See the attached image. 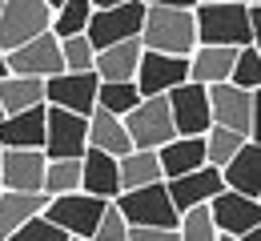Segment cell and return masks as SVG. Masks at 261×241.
I'll return each mask as SVG.
<instances>
[{"instance_id":"29","label":"cell","mask_w":261,"mask_h":241,"mask_svg":"<svg viewBox=\"0 0 261 241\" xmlns=\"http://www.w3.org/2000/svg\"><path fill=\"white\" fill-rule=\"evenodd\" d=\"M93 0H65L57 12H53V33L61 36H81V33H89V20H93Z\"/></svg>"},{"instance_id":"4","label":"cell","mask_w":261,"mask_h":241,"mask_svg":"<svg viewBox=\"0 0 261 241\" xmlns=\"http://www.w3.org/2000/svg\"><path fill=\"white\" fill-rule=\"evenodd\" d=\"M105 209H109V197H97V193L76 189V193L48 197L44 217H48V221H57L68 237H93V233H97V225H100V217H105Z\"/></svg>"},{"instance_id":"50","label":"cell","mask_w":261,"mask_h":241,"mask_svg":"<svg viewBox=\"0 0 261 241\" xmlns=\"http://www.w3.org/2000/svg\"><path fill=\"white\" fill-rule=\"evenodd\" d=\"M0 153H4V145H0Z\"/></svg>"},{"instance_id":"36","label":"cell","mask_w":261,"mask_h":241,"mask_svg":"<svg viewBox=\"0 0 261 241\" xmlns=\"http://www.w3.org/2000/svg\"><path fill=\"white\" fill-rule=\"evenodd\" d=\"M133 241H181V225H133Z\"/></svg>"},{"instance_id":"15","label":"cell","mask_w":261,"mask_h":241,"mask_svg":"<svg viewBox=\"0 0 261 241\" xmlns=\"http://www.w3.org/2000/svg\"><path fill=\"white\" fill-rule=\"evenodd\" d=\"M221 189H229L225 185V169L221 165H201V169L185 173V177H169V193H173V201H177V209L185 213V209H197V205H209Z\"/></svg>"},{"instance_id":"6","label":"cell","mask_w":261,"mask_h":241,"mask_svg":"<svg viewBox=\"0 0 261 241\" xmlns=\"http://www.w3.org/2000/svg\"><path fill=\"white\" fill-rule=\"evenodd\" d=\"M125 125H129L137 149H161V145H169L173 137H181V133H177V121H173L169 93H165V97H145V101L125 117Z\"/></svg>"},{"instance_id":"42","label":"cell","mask_w":261,"mask_h":241,"mask_svg":"<svg viewBox=\"0 0 261 241\" xmlns=\"http://www.w3.org/2000/svg\"><path fill=\"white\" fill-rule=\"evenodd\" d=\"M245 241H261V225H257V229H249V233H245Z\"/></svg>"},{"instance_id":"45","label":"cell","mask_w":261,"mask_h":241,"mask_svg":"<svg viewBox=\"0 0 261 241\" xmlns=\"http://www.w3.org/2000/svg\"><path fill=\"white\" fill-rule=\"evenodd\" d=\"M44 4H48V8H53V12H57V8H61V4H65V0H44Z\"/></svg>"},{"instance_id":"22","label":"cell","mask_w":261,"mask_h":241,"mask_svg":"<svg viewBox=\"0 0 261 241\" xmlns=\"http://www.w3.org/2000/svg\"><path fill=\"white\" fill-rule=\"evenodd\" d=\"M89 145H97V149L113 153V157H125V153L137 149L125 117H117V113H109V109H97V113L89 117Z\"/></svg>"},{"instance_id":"8","label":"cell","mask_w":261,"mask_h":241,"mask_svg":"<svg viewBox=\"0 0 261 241\" xmlns=\"http://www.w3.org/2000/svg\"><path fill=\"white\" fill-rule=\"evenodd\" d=\"M173 104V121L181 137H205L213 129V101H209V85L201 81H185L169 93Z\"/></svg>"},{"instance_id":"10","label":"cell","mask_w":261,"mask_h":241,"mask_svg":"<svg viewBox=\"0 0 261 241\" xmlns=\"http://www.w3.org/2000/svg\"><path fill=\"white\" fill-rule=\"evenodd\" d=\"M48 157H85L89 153V117L61 104H48Z\"/></svg>"},{"instance_id":"13","label":"cell","mask_w":261,"mask_h":241,"mask_svg":"<svg viewBox=\"0 0 261 241\" xmlns=\"http://www.w3.org/2000/svg\"><path fill=\"white\" fill-rule=\"evenodd\" d=\"M0 173H4V189L44 193L48 153H44V149H4V153H0Z\"/></svg>"},{"instance_id":"11","label":"cell","mask_w":261,"mask_h":241,"mask_svg":"<svg viewBox=\"0 0 261 241\" xmlns=\"http://www.w3.org/2000/svg\"><path fill=\"white\" fill-rule=\"evenodd\" d=\"M185 81H189V57H173V52L145 48L141 69H137V85H141L145 97H165V93H173Z\"/></svg>"},{"instance_id":"17","label":"cell","mask_w":261,"mask_h":241,"mask_svg":"<svg viewBox=\"0 0 261 241\" xmlns=\"http://www.w3.org/2000/svg\"><path fill=\"white\" fill-rule=\"evenodd\" d=\"M0 145L4 149H44L48 145V104L8 113L0 121Z\"/></svg>"},{"instance_id":"33","label":"cell","mask_w":261,"mask_h":241,"mask_svg":"<svg viewBox=\"0 0 261 241\" xmlns=\"http://www.w3.org/2000/svg\"><path fill=\"white\" fill-rule=\"evenodd\" d=\"M233 85H241V89H249V93H257V89H261V48H257V44H245V48L237 52Z\"/></svg>"},{"instance_id":"48","label":"cell","mask_w":261,"mask_h":241,"mask_svg":"<svg viewBox=\"0 0 261 241\" xmlns=\"http://www.w3.org/2000/svg\"><path fill=\"white\" fill-rule=\"evenodd\" d=\"M4 4H8V0H0V16H4Z\"/></svg>"},{"instance_id":"38","label":"cell","mask_w":261,"mask_h":241,"mask_svg":"<svg viewBox=\"0 0 261 241\" xmlns=\"http://www.w3.org/2000/svg\"><path fill=\"white\" fill-rule=\"evenodd\" d=\"M249 16H253V44L261 48V4H249Z\"/></svg>"},{"instance_id":"20","label":"cell","mask_w":261,"mask_h":241,"mask_svg":"<svg viewBox=\"0 0 261 241\" xmlns=\"http://www.w3.org/2000/svg\"><path fill=\"white\" fill-rule=\"evenodd\" d=\"M48 209V193H24V189H4L0 193V241H8L24 221H33Z\"/></svg>"},{"instance_id":"25","label":"cell","mask_w":261,"mask_h":241,"mask_svg":"<svg viewBox=\"0 0 261 241\" xmlns=\"http://www.w3.org/2000/svg\"><path fill=\"white\" fill-rule=\"evenodd\" d=\"M225 185L237 189V193L261 197V145L257 141H245V149L225 165Z\"/></svg>"},{"instance_id":"21","label":"cell","mask_w":261,"mask_h":241,"mask_svg":"<svg viewBox=\"0 0 261 241\" xmlns=\"http://www.w3.org/2000/svg\"><path fill=\"white\" fill-rule=\"evenodd\" d=\"M141 57H145V40H141V36L121 40V44H113V48H100L97 52L100 81H137Z\"/></svg>"},{"instance_id":"19","label":"cell","mask_w":261,"mask_h":241,"mask_svg":"<svg viewBox=\"0 0 261 241\" xmlns=\"http://www.w3.org/2000/svg\"><path fill=\"white\" fill-rule=\"evenodd\" d=\"M237 52L241 48H233V44H197V52L189 57V81H201V85L233 81Z\"/></svg>"},{"instance_id":"30","label":"cell","mask_w":261,"mask_h":241,"mask_svg":"<svg viewBox=\"0 0 261 241\" xmlns=\"http://www.w3.org/2000/svg\"><path fill=\"white\" fill-rule=\"evenodd\" d=\"M245 141H249V133H237V129H225V125H213V129L205 133V145H209V161L225 169L229 161H233V157L245 149Z\"/></svg>"},{"instance_id":"2","label":"cell","mask_w":261,"mask_h":241,"mask_svg":"<svg viewBox=\"0 0 261 241\" xmlns=\"http://www.w3.org/2000/svg\"><path fill=\"white\" fill-rule=\"evenodd\" d=\"M249 4H197V36L201 44H233L245 48L253 44V16Z\"/></svg>"},{"instance_id":"41","label":"cell","mask_w":261,"mask_h":241,"mask_svg":"<svg viewBox=\"0 0 261 241\" xmlns=\"http://www.w3.org/2000/svg\"><path fill=\"white\" fill-rule=\"evenodd\" d=\"M121 0H93V8H117Z\"/></svg>"},{"instance_id":"44","label":"cell","mask_w":261,"mask_h":241,"mask_svg":"<svg viewBox=\"0 0 261 241\" xmlns=\"http://www.w3.org/2000/svg\"><path fill=\"white\" fill-rule=\"evenodd\" d=\"M221 241H245V237H237V233H221Z\"/></svg>"},{"instance_id":"34","label":"cell","mask_w":261,"mask_h":241,"mask_svg":"<svg viewBox=\"0 0 261 241\" xmlns=\"http://www.w3.org/2000/svg\"><path fill=\"white\" fill-rule=\"evenodd\" d=\"M93 237L97 241H133V225H129L125 209L117 205V201H109V209H105V217H100V225H97Z\"/></svg>"},{"instance_id":"24","label":"cell","mask_w":261,"mask_h":241,"mask_svg":"<svg viewBox=\"0 0 261 241\" xmlns=\"http://www.w3.org/2000/svg\"><path fill=\"white\" fill-rule=\"evenodd\" d=\"M0 101H4V113H24V109H36V104H48V81L8 72L0 81Z\"/></svg>"},{"instance_id":"43","label":"cell","mask_w":261,"mask_h":241,"mask_svg":"<svg viewBox=\"0 0 261 241\" xmlns=\"http://www.w3.org/2000/svg\"><path fill=\"white\" fill-rule=\"evenodd\" d=\"M201 4H245V0H201Z\"/></svg>"},{"instance_id":"5","label":"cell","mask_w":261,"mask_h":241,"mask_svg":"<svg viewBox=\"0 0 261 241\" xmlns=\"http://www.w3.org/2000/svg\"><path fill=\"white\" fill-rule=\"evenodd\" d=\"M145 16H149L145 0H121L117 8H97L89 20V40L97 48H113L121 40H133L145 33Z\"/></svg>"},{"instance_id":"7","label":"cell","mask_w":261,"mask_h":241,"mask_svg":"<svg viewBox=\"0 0 261 241\" xmlns=\"http://www.w3.org/2000/svg\"><path fill=\"white\" fill-rule=\"evenodd\" d=\"M48 29H53V8L44 0H8L0 16V48L12 52Z\"/></svg>"},{"instance_id":"40","label":"cell","mask_w":261,"mask_h":241,"mask_svg":"<svg viewBox=\"0 0 261 241\" xmlns=\"http://www.w3.org/2000/svg\"><path fill=\"white\" fill-rule=\"evenodd\" d=\"M8 72H12V69H8V52H4V48H0V81H4V76H8Z\"/></svg>"},{"instance_id":"35","label":"cell","mask_w":261,"mask_h":241,"mask_svg":"<svg viewBox=\"0 0 261 241\" xmlns=\"http://www.w3.org/2000/svg\"><path fill=\"white\" fill-rule=\"evenodd\" d=\"M8 241H68V233L57 225V221H48V217L40 213V217H33V221H24Z\"/></svg>"},{"instance_id":"9","label":"cell","mask_w":261,"mask_h":241,"mask_svg":"<svg viewBox=\"0 0 261 241\" xmlns=\"http://www.w3.org/2000/svg\"><path fill=\"white\" fill-rule=\"evenodd\" d=\"M8 69L20 72V76H44V81L65 72V44H61V36L48 29V33L33 36L29 44L12 48L8 52Z\"/></svg>"},{"instance_id":"12","label":"cell","mask_w":261,"mask_h":241,"mask_svg":"<svg viewBox=\"0 0 261 241\" xmlns=\"http://www.w3.org/2000/svg\"><path fill=\"white\" fill-rule=\"evenodd\" d=\"M97 97H100V72H57L48 76V104H61L72 113L93 117L97 113Z\"/></svg>"},{"instance_id":"47","label":"cell","mask_w":261,"mask_h":241,"mask_svg":"<svg viewBox=\"0 0 261 241\" xmlns=\"http://www.w3.org/2000/svg\"><path fill=\"white\" fill-rule=\"evenodd\" d=\"M4 117H8V113H4V101H0V121H4Z\"/></svg>"},{"instance_id":"1","label":"cell","mask_w":261,"mask_h":241,"mask_svg":"<svg viewBox=\"0 0 261 241\" xmlns=\"http://www.w3.org/2000/svg\"><path fill=\"white\" fill-rule=\"evenodd\" d=\"M145 48L157 52H173V57H193L201 36H197V8H165V4H149L145 16Z\"/></svg>"},{"instance_id":"3","label":"cell","mask_w":261,"mask_h":241,"mask_svg":"<svg viewBox=\"0 0 261 241\" xmlns=\"http://www.w3.org/2000/svg\"><path fill=\"white\" fill-rule=\"evenodd\" d=\"M117 205L125 209L129 225H169L177 229L181 225V209L169 193V181H153V185H141V189H125L117 197Z\"/></svg>"},{"instance_id":"18","label":"cell","mask_w":261,"mask_h":241,"mask_svg":"<svg viewBox=\"0 0 261 241\" xmlns=\"http://www.w3.org/2000/svg\"><path fill=\"white\" fill-rule=\"evenodd\" d=\"M85 193H97V197L117 201V197L125 193L121 157H113V153H105L97 145H89V153H85Z\"/></svg>"},{"instance_id":"31","label":"cell","mask_w":261,"mask_h":241,"mask_svg":"<svg viewBox=\"0 0 261 241\" xmlns=\"http://www.w3.org/2000/svg\"><path fill=\"white\" fill-rule=\"evenodd\" d=\"M181 241H221V229L213 221V209L197 205L181 213Z\"/></svg>"},{"instance_id":"14","label":"cell","mask_w":261,"mask_h":241,"mask_svg":"<svg viewBox=\"0 0 261 241\" xmlns=\"http://www.w3.org/2000/svg\"><path fill=\"white\" fill-rule=\"evenodd\" d=\"M209 209H213V221H217L221 233L245 237L249 229H257V225H261V197L237 193V189H221V193L209 201Z\"/></svg>"},{"instance_id":"16","label":"cell","mask_w":261,"mask_h":241,"mask_svg":"<svg viewBox=\"0 0 261 241\" xmlns=\"http://www.w3.org/2000/svg\"><path fill=\"white\" fill-rule=\"evenodd\" d=\"M209 101H213V125H225L237 133H249L253 129V93L221 81V85H209Z\"/></svg>"},{"instance_id":"28","label":"cell","mask_w":261,"mask_h":241,"mask_svg":"<svg viewBox=\"0 0 261 241\" xmlns=\"http://www.w3.org/2000/svg\"><path fill=\"white\" fill-rule=\"evenodd\" d=\"M141 101H145V93H141L137 81H100L97 109H109V113H117V117H129Z\"/></svg>"},{"instance_id":"51","label":"cell","mask_w":261,"mask_h":241,"mask_svg":"<svg viewBox=\"0 0 261 241\" xmlns=\"http://www.w3.org/2000/svg\"><path fill=\"white\" fill-rule=\"evenodd\" d=\"M253 4H261V0H253Z\"/></svg>"},{"instance_id":"27","label":"cell","mask_w":261,"mask_h":241,"mask_svg":"<svg viewBox=\"0 0 261 241\" xmlns=\"http://www.w3.org/2000/svg\"><path fill=\"white\" fill-rule=\"evenodd\" d=\"M85 189V157H48V177H44V193L61 197Z\"/></svg>"},{"instance_id":"46","label":"cell","mask_w":261,"mask_h":241,"mask_svg":"<svg viewBox=\"0 0 261 241\" xmlns=\"http://www.w3.org/2000/svg\"><path fill=\"white\" fill-rule=\"evenodd\" d=\"M68 241H97V237H68Z\"/></svg>"},{"instance_id":"37","label":"cell","mask_w":261,"mask_h":241,"mask_svg":"<svg viewBox=\"0 0 261 241\" xmlns=\"http://www.w3.org/2000/svg\"><path fill=\"white\" fill-rule=\"evenodd\" d=\"M249 141L261 145V89L253 93V129H249Z\"/></svg>"},{"instance_id":"39","label":"cell","mask_w":261,"mask_h":241,"mask_svg":"<svg viewBox=\"0 0 261 241\" xmlns=\"http://www.w3.org/2000/svg\"><path fill=\"white\" fill-rule=\"evenodd\" d=\"M145 4H165V8H197L201 0H145Z\"/></svg>"},{"instance_id":"49","label":"cell","mask_w":261,"mask_h":241,"mask_svg":"<svg viewBox=\"0 0 261 241\" xmlns=\"http://www.w3.org/2000/svg\"><path fill=\"white\" fill-rule=\"evenodd\" d=\"M0 193H4V173H0Z\"/></svg>"},{"instance_id":"32","label":"cell","mask_w":261,"mask_h":241,"mask_svg":"<svg viewBox=\"0 0 261 241\" xmlns=\"http://www.w3.org/2000/svg\"><path fill=\"white\" fill-rule=\"evenodd\" d=\"M61 44H65V69L68 72H93V69H97V52H100V48L89 40V33L65 36Z\"/></svg>"},{"instance_id":"23","label":"cell","mask_w":261,"mask_h":241,"mask_svg":"<svg viewBox=\"0 0 261 241\" xmlns=\"http://www.w3.org/2000/svg\"><path fill=\"white\" fill-rule=\"evenodd\" d=\"M157 153H161V165H165V181L169 177H185V173L209 165V145H205V137H173Z\"/></svg>"},{"instance_id":"26","label":"cell","mask_w":261,"mask_h":241,"mask_svg":"<svg viewBox=\"0 0 261 241\" xmlns=\"http://www.w3.org/2000/svg\"><path fill=\"white\" fill-rule=\"evenodd\" d=\"M121 177H125V189H141V185H153L165 181V165L157 149H133L121 157Z\"/></svg>"}]
</instances>
